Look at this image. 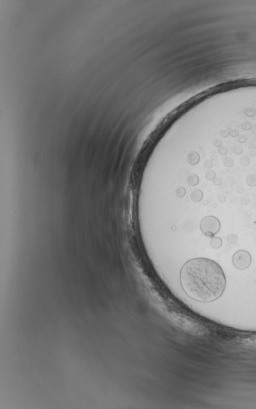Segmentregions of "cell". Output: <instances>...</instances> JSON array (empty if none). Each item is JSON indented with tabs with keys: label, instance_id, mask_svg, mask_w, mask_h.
<instances>
[{
	"label": "cell",
	"instance_id": "6da1fadb",
	"mask_svg": "<svg viewBox=\"0 0 256 409\" xmlns=\"http://www.w3.org/2000/svg\"><path fill=\"white\" fill-rule=\"evenodd\" d=\"M186 294L196 301L208 303L218 299L226 287L224 271L214 260L198 258L188 260L180 272Z\"/></svg>",
	"mask_w": 256,
	"mask_h": 409
},
{
	"label": "cell",
	"instance_id": "7a4b0ae2",
	"mask_svg": "<svg viewBox=\"0 0 256 409\" xmlns=\"http://www.w3.org/2000/svg\"><path fill=\"white\" fill-rule=\"evenodd\" d=\"M221 223L217 218L214 216H207L202 219L200 223V229L205 236L213 237L220 230Z\"/></svg>",
	"mask_w": 256,
	"mask_h": 409
},
{
	"label": "cell",
	"instance_id": "3957f363",
	"mask_svg": "<svg viewBox=\"0 0 256 409\" xmlns=\"http://www.w3.org/2000/svg\"><path fill=\"white\" fill-rule=\"evenodd\" d=\"M234 266L239 270H246L251 265V254L245 250H239L234 253L233 257Z\"/></svg>",
	"mask_w": 256,
	"mask_h": 409
},
{
	"label": "cell",
	"instance_id": "277c9868",
	"mask_svg": "<svg viewBox=\"0 0 256 409\" xmlns=\"http://www.w3.org/2000/svg\"><path fill=\"white\" fill-rule=\"evenodd\" d=\"M222 241L220 238L217 237H212V241H211V246L213 248H219L222 246Z\"/></svg>",
	"mask_w": 256,
	"mask_h": 409
},
{
	"label": "cell",
	"instance_id": "5b68a950",
	"mask_svg": "<svg viewBox=\"0 0 256 409\" xmlns=\"http://www.w3.org/2000/svg\"><path fill=\"white\" fill-rule=\"evenodd\" d=\"M203 194L201 193L200 191H199V190H197V191H194L192 195H191V198H192L193 201H195V202H199V201L201 200Z\"/></svg>",
	"mask_w": 256,
	"mask_h": 409
}]
</instances>
